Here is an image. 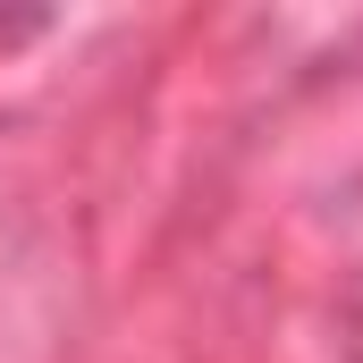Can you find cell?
Listing matches in <instances>:
<instances>
[{
    "mask_svg": "<svg viewBox=\"0 0 363 363\" xmlns=\"http://www.w3.org/2000/svg\"><path fill=\"white\" fill-rule=\"evenodd\" d=\"M9 34H34V17H0V43H9Z\"/></svg>",
    "mask_w": 363,
    "mask_h": 363,
    "instance_id": "obj_1",
    "label": "cell"
}]
</instances>
